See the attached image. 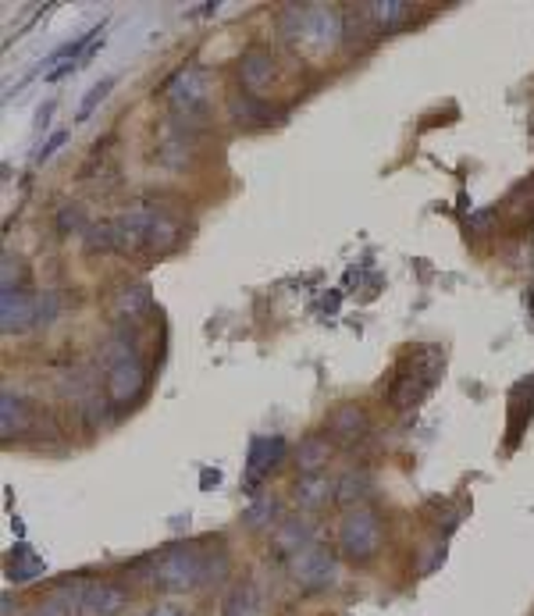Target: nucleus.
Returning <instances> with one entry per match:
<instances>
[{
  "label": "nucleus",
  "mask_w": 534,
  "mask_h": 616,
  "mask_svg": "<svg viewBox=\"0 0 534 616\" xmlns=\"http://www.w3.org/2000/svg\"><path fill=\"white\" fill-rule=\"evenodd\" d=\"M271 72H275V57L264 50V46H253L243 54V65H239V76L247 89H264L271 83Z\"/></svg>",
  "instance_id": "9"
},
{
  "label": "nucleus",
  "mask_w": 534,
  "mask_h": 616,
  "mask_svg": "<svg viewBox=\"0 0 534 616\" xmlns=\"http://www.w3.org/2000/svg\"><path fill=\"white\" fill-rule=\"evenodd\" d=\"M399 15H407V4H378V18L381 22H392Z\"/></svg>",
  "instance_id": "22"
},
{
  "label": "nucleus",
  "mask_w": 534,
  "mask_h": 616,
  "mask_svg": "<svg viewBox=\"0 0 534 616\" xmlns=\"http://www.w3.org/2000/svg\"><path fill=\"white\" fill-rule=\"evenodd\" d=\"M325 463H328V439L310 435V439L299 446V467H303L307 474H321Z\"/></svg>",
  "instance_id": "12"
},
{
  "label": "nucleus",
  "mask_w": 534,
  "mask_h": 616,
  "mask_svg": "<svg viewBox=\"0 0 534 616\" xmlns=\"http://www.w3.org/2000/svg\"><path fill=\"white\" fill-rule=\"evenodd\" d=\"M76 68H79L76 61H65V65H61V68H54L46 79H50V83H57V79H65V76H68V72H76Z\"/></svg>",
  "instance_id": "23"
},
{
  "label": "nucleus",
  "mask_w": 534,
  "mask_h": 616,
  "mask_svg": "<svg viewBox=\"0 0 534 616\" xmlns=\"http://www.w3.org/2000/svg\"><path fill=\"white\" fill-rule=\"evenodd\" d=\"M111 89H115V76H104L96 86H89V93H86L83 104H79V111H76V122H86V118H89V115H93L104 100H107V93H111Z\"/></svg>",
  "instance_id": "16"
},
{
  "label": "nucleus",
  "mask_w": 534,
  "mask_h": 616,
  "mask_svg": "<svg viewBox=\"0 0 534 616\" xmlns=\"http://www.w3.org/2000/svg\"><path fill=\"white\" fill-rule=\"evenodd\" d=\"M72 610H76V602H68L65 595H50V599L36 602V613L33 616H72Z\"/></svg>",
  "instance_id": "19"
},
{
  "label": "nucleus",
  "mask_w": 534,
  "mask_h": 616,
  "mask_svg": "<svg viewBox=\"0 0 534 616\" xmlns=\"http://www.w3.org/2000/svg\"><path fill=\"white\" fill-rule=\"evenodd\" d=\"M15 556H18V563H11V577H15V581H33L36 574H43V563L25 549V545H18Z\"/></svg>",
  "instance_id": "17"
},
{
  "label": "nucleus",
  "mask_w": 534,
  "mask_h": 616,
  "mask_svg": "<svg viewBox=\"0 0 534 616\" xmlns=\"http://www.w3.org/2000/svg\"><path fill=\"white\" fill-rule=\"evenodd\" d=\"M328 431L331 435H338V439H353V435H360V431H364V410H360V407H353V403H342V407L328 417Z\"/></svg>",
  "instance_id": "10"
},
{
  "label": "nucleus",
  "mask_w": 534,
  "mask_h": 616,
  "mask_svg": "<svg viewBox=\"0 0 534 616\" xmlns=\"http://www.w3.org/2000/svg\"><path fill=\"white\" fill-rule=\"evenodd\" d=\"M22 413H25L22 410V403L7 392V396H4V435H7V439H11L15 431H22V424H25V417H22Z\"/></svg>",
  "instance_id": "18"
},
{
  "label": "nucleus",
  "mask_w": 534,
  "mask_h": 616,
  "mask_svg": "<svg viewBox=\"0 0 534 616\" xmlns=\"http://www.w3.org/2000/svg\"><path fill=\"white\" fill-rule=\"evenodd\" d=\"M381 549V520L370 506H353L338 520V552L353 563H368Z\"/></svg>",
  "instance_id": "1"
},
{
  "label": "nucleus",
  "mask_w": 534,
  "mask_h": 616,
  "mask_svg": "<svg viewBox=\"0 0 534 616\" xmlns=\"http://www.w3.org/2000/svg\"><path fill=\"white\" fill-rule=\"evenodd\" d=\"M65 139H68V132H54L46 143L40 146V154H36V165H43V161H50L54 154H57V146H65Z\"/></svg>",
  "instance_id": "20"
},
{
  "label": "nucleus",
  "mask_w": 534,
  "mask_h": 616,
  "mask_svg": "<svg viewBox=\"0 0 534 616\" xmlns=\"http://www.w3.org/2000/svg\"><path fill=\"white\" fill-rule=\"evenodd\" d=\"M328 492L331 485L325 474H303L299 485H296V502L307 506V510H314V506H321V502L328 499Z\"/></svg>",
  "instance_id": "11"
},
{
  "label": "nucleus",
  "mask_w": 534,
  "mask_h": 616,
  "mask_svg": "<svg viewBox=\"0 0 534 616\" xmlns=\"http://www.w3.org/2000/svg\"><path fill=\"white\" fill-rule=\"evenodd\" d=\"M139 392H143V368L136 360H122V364H115V368L107 370V396H111V403L125 407Z\"/></svg>",
  "instance_id": "8"
},
{
  "label": "nucleus",
  "mask_w": 534,
  "mask_h": 616,
  "mask_svg": "<svg viewBox=\"0 0 534 616\" xmlns=\"http://www.w3.org/2000/svg\"><path fill=\"white\" fill-rule=\"evenodd\" d=\"M125 610V591L118 584L96 581V584H83L76 591V613L79 616H118Z\"/></svg>",
  "instance_id": "4"
},
{
  "label": "nucleus",
  "mask_w": 534,
  "mask_h": 616,
  "mask_svg": "<svg viewBox=\"0 0 534 616\" xmlns=\"http://www.w3.org/2000/svg\"><path fill=\"white\" fill-rule=\"evenodd\" d=\"M271 513H275V502H271V499H260V502L247 513V520L249 524H267L264 517H271Z\"/></svg>",
  "instance_id": "21"
},
{
  "label": "nucleus",
  "mask_w": 534,
  "mask_h": 616,
  "mask_svg": "<svg viewBox=\"0 0 534 616\" xmlns=\"http://www.w3.org/2000/svg\"><path fill=\"white\" fill-rule=\"evenodd\" d=\"M210 577V567H207L204 552L193 549V545H175V549H165L157 567H154V581L157 588L165 591H189L196 584H204Z\"/></svg>",
  "instance_id": "2"
},
{
  "label": "nucleus",
  "mask_w": 534,
  "mask_h": 616,
  "mask_svg": "<svg viewBox=\"0 0 534 616\" xmlns=\"http://www.w3.org/2000/svg\"><path fill=\"white\" fill-rule=\"evenodd\" d=\"M167 100L182 111H193L196 104H204V93H207V76L204 68H182L171 83L165 86Z\"/></svg>",
  "instance_id": "7"
},
{
  "label": "nucleus",
  "mask_w": 534,
  "mask_h": 616,
  "mask_svg": "<svg viewBox=\"0 0 534 616\" xmlns=\"http://www.w3.org/2000/svg\"><path fill=\"white\" fill-rule=\"evenodd\" d=\"M4 331L11 335H18V331L33 328V325H40V296H29V292H18V288H11V292H4Z\"/></svg>",
  "instance_id": "6"
},
{
  "label": "nucleus",
  "mask_w": 534,
  "mask_h": 616,
  "mask_svg": "<svg viewBox=\"0 0 534 616\" xmlns=\"http://www.w3.org/2000/svg\"><path fill=\"white\" fill-rule=\"evenodd\" d=\"M275 549L282 552V556H296V552H303L307 549V531H303V524L299 520H288V524H282L278 531H275Z\"/></svg>",
  "instance_id": "14"
},
{
  "label": "nucleus",
  "mask_w": 534,
  "mask_h": 616,
  "mask_svg": "<svg viewBox=\"0 0 534 616\" xmlns=\"http://www.w3.org/2000/svg\"><path fill=\"white\" fill-rule=\"evenodd\" d=\"M292 577L307 591H321L335 584V556L321 545H307L303 552L292 556Z\"/></svg>",
  "instance_id": "3"
},
{
  "label": "nucleus",
  "mask_w": 534,
  "mask_h": 616,
  "mask_svg": "<svg viewBox=\"0 0 534 616\" xmlns=\"http://www.w3.org/2000/svg\"><path fill=\"white\" fill-rule=\"evenodd\" d=\"M286 456V439H278V435H257L253 442H249V452H247V489L253 495V489L264 481V474L278 463Z\"/></svg>",
  "instance_id": "5"
},
{
  "label": "nucleus",
  "mask_w": 534,
  "mask_h": 616,
  "mask_svg": "<svg viewBox=\"0 0 534 616\" xmlns=\"http://www.w3.org/2000/svg\"><path fill=\"white\" fill-rule=\"evenodd\" d=\"M225 616H257V588L249 581L232 588V595L225 599Z\"/></svg>",
  "instance_id": "13"
},
{
  "label": "nucleus",
  "mask_w": 534,
  "mask_h": 616,
  "mask_svg": "<svg viewBox=\"0 0 534 616\" xmlns=\"http://www.w3.org/2000/svg\"><path fill=\"white\" fill-rule=\"evenodd\" d=\"M150 288L146 286H132V288H122L118 292V310L128 314V318H139L143 310H150Z\"/></svg>",
  "instance_id": "15"
}]
</instances>
